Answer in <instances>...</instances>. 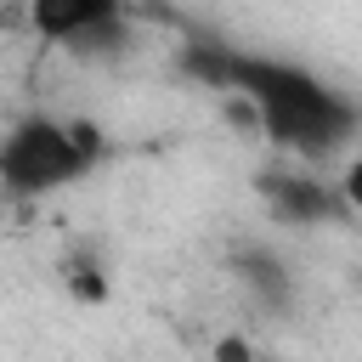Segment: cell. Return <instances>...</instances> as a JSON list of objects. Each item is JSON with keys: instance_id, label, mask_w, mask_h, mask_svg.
Returning a JSON list of instances; mask_svg holds the SVG:
<instances>
[{"instance_id": "cell-5", "label": "cell", "mask_w": 362, "mask_h": 362, "mask_svg": "<svg viewBox=\"0 0 362 362\" xmlns=\"http://www.w3.org/2000/svg\"><path fill=\"white\" fill-rule=\"evenodd\" d=\"M232 277L243 294H255L272 317H288L294 311V272L283 255H272L266 243H238L232 249Z\"/></svg>"}, {"instance_id": "cell-4", "label": "cell", "mask_w": 362, "mask_h": 362, "mask_svg": "<svg viewBox=\"0 0 362 362\" xmlns=\"http://www.w3.org/2000/svg\"><path fill=\"white\" fill-rule=\"evenodd\" d=\"M255 192L266 198V209H272L283 226H317V221L345 215L339 192H334V187H328L317 170H300V164L260 170V175H255Z\"/></svg>"}, {"instance_id": "cell-1", "label": "cell", "mask_w": 362, "mask_h": 362, "mask_svg": "<svg viewBox=\"0 0 362 362\" xmlns=\"http://www.w3.org/2000/svg\"><path fill=\"white\" fill-rule=\"evenodd\" d=\"M187 74L243 102L260 136L294 164H322L356 136V102L305 62H288L272 51H238V45H192Z\"/></svg>"}, {"instance_id": "cell-6", "label": "cell", "mask_w": 362, "mask_h": 362, "mask_svg": "<svg viewBox=\"0 0 362 362\" xmlns=\"http://www.w3.org/2000/svg\"><path fill=\"white\" fill-rule=\"evenodd\" d=\"M62 288H68L79 305H102V300H107V272H102L90 255H74V260H62Z\"/></svg>"}, {"instance_id": "cell-3", "label": "cell", "mask_w": 362, "mask_h": 362, "mask_svg": "<svg viewBox=\"0 0 362 362\" xmlns=\"http://www.w3.org/2000/svg\"><path fill=\"white\" fill-rule=\"evenodd\" d=\"M17 6H23V23H28L34 40L74 51V57L113 51L130 28L124 0H17Z\"/></svg>"}, {"instance_id": "cell-2", "label": "cell", "mask_w": 362, "mask_h": 362, "mask_svg": "<svg viewBox=\"0 0 362 362\" xmlns=\"http://www.w3.org/2000/svg\"><path fill=\"white\" fill-rule=\"evenodd\" d=\"M102 130L90 119H62V113H23L0 130V192L17 204L51 198L74 181H85L102 164Z\"/></svg>"}]
</instances>
